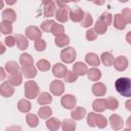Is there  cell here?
I'll list each match as a JSON object with an SVG mask.
<instances>
[{
	"instance_id": "6da1fadb",
	"label": "cell",
	"mask_w": 131,
	"mask_h": 131,
	"mask_svg": "<svg viewBox=\"0 0 131 131\" xmlns=\"http://www.w3.org/2000/svg\"><path fill=\"white\" fill-rule=\"evenodd\" d=\"M115 88L117 92L124 97H131V79L122 77L116 80Z\"/></svg>"
},
{
	"instance_id": "7a4b0ae2",
	"label": "cell",
	"mask_w": 131,
	"mask_h": 131,
	"mask_svg": "<svg viewBox=\"0 0 131 131\" xmlns=\"http://www.w3.org/2000/svg\"><path fill=\"white\" fill-rule=\"evenodd\" d=\"M24 89H25V97L28 99L37 98V96L40 93V88H39L38 84L33 80H29V81L25 82Z\"/></svg>"
},
{
	"instance_id": "3957f363",
	"label": "cell",
	"mask_w": 131,
	"mask_h": 131,
	"mask_svg": "<svg viewBox=\"0 0 131 131\" xmlns=\"http://www.w3.org/2000/svg\"><path fill=\"white\" fill-rule=\"evenodd\" d=\"M77 57V52L73 47H64L60 51V59L64 63H73Z\"/></svg>"
},
{
	"instance_id": "277c9868",
	"label": "cell",
	"mask_w": 131,
	"mask_h": 131,
	"mask_svg": "<svg viewBox=\"0 0 131 131\" xmlns=\"http://www.w3.org/2000/svg\"><path fill=\"white\" fill-rule=\"evenodd\" d=\"M49 91L52 95L60 96L64 92V84L60 80H53L49 85Z\"/></svg>"
},
{
	"instance_id": "5b68a950",
	"label": "cell",
	"mask_w": 131,
	"mask_h": 131,
	"mask_svg": "<svg viewBox=\"0 0 131 131\" xmlns=\"http://www.w3.org/2000/svg\"><path fill=\"white\" fill-rule=\"evenodd\" d=\"M25 34H26V37L28 39L33 40V41H36L37 39L42 38L41 29H39L36 26H29V27H27L26 31H25Z\"/></svg>"
},
{
	"instance_id": "8992f818",
	"label": "cell",
	"mask_w": 131,
	"mask_h": 131,
	"mask_svg": "<svg viewBox=\"0 0 131 131\" xmlns=\"http://www.w3.org/2000/svg\"><path fill=\"white\" fill-rule=\"evenodd\" d=\"M70 9H71V7H69L68 5L62 6V7H58V8L56 9V11H55V14H54L56 20H57L58 23H61V24L68 21Z\"/></svg>"
},
{
	"instance_id": "52a82bcc",
	"label": "cell",
	"mask_w": 131,
	"mask_h": 131,
	"mask_svg": "<svg viewBox=\"0 0 131 131\" xmlns=\"http://www.w3.org/2000/svg\"><path fill=\"white\" fill-rule=\"evenodd\" d=\"M60 104L66 110H73L77 104V99L73 94H66L60 98Z\"/></svg>"
},
{
	"instance_id": "ba28073f",
	"label": "cell",
	"mask_w": 131,
	"mask_h": 131,
	"mask_svg": "<svg viewBox=\"0 0 131 131\" xmlns=\"http://www.w3.org/2000/svg\"><path fill=\"white\" fill-rule=\"evenodd\" d=\"M113 66L114 68L118 71V72H123L125 70H127L128 66H129V61H128V58L124 55H119L118 57H116L114 59V62H113Z\"/></svg>"
},
{
	"instance_id": "9c48e42d",
	"label": "cell",
	"mask_w": 131,
	"mask_h": 131,
	"mask_svg": "<svg viewBox=\"0 0 131 131\" xmlns=\"http://www.w3.org/2000/svg\"><path fill=\"white\" fill-rule=\"evenodd\" d=\"M108 123H110L111 127L114 130H121L124 127V124H125L124 121H123V119L121 118V116H119L117 114L111 115V117L108 119Z\"/></svg>"
},
{
	"instance_id": "30bf717a",
	"label": "cell",
	"mask_w": 131,
	"mask_h": 131,
	"mask_svg": "<svg viewBox=\"0 0 131 131\" xmlns=\"http://www.w3.org/2000/svg\"><path fill=\"white\" fill-rule=\"evenodd\" d=\"M84 11L82 8L80 7H74L72 9H70L69 12V18L74 21V23H80L82 20V18L84 17Z\"/></svg>"
},
{
	"instance_id": "8fae6325",
	"label": "cell",
	"mask_w": 131,
	"mask_h": 131,
	"mask_svg": "<svg viewBox=\"0 0 131 131\" xmlns=\"http://www.w3.org/2000/svg\"><path fill=\"white\" fill-rule=\"evenodd\" d=\"M13 93H14V86H12L8 81L2 82V84L0 85V95L8 98L12 96Z\"/></svg>"
},
{
	"instance_id": "7c38bea8",
	"label": "cell",
	"mask_w": 131,
	"mask_h": 131,
	"mask_svg": "<svg viewBox=\"0 0 131 131\" xmlns=\"http://www.w3.org/2000/svg\"><path fill=\"white\" fill-rule=\"evenodd\" d=\"M67 72H68L67 66H64L61 62H56L52 67V74L56 78H63L64 75L67 74Z\"/></svg>"
},
{
	"instance_id": "4fadbf2b",
	"label": "cell",
	"mask_w": 131,
	"mask_h": 131,
	"mask_svg": "<svg viewBox=\"0 0 131 131\" xmlns=\"http://www.w3.org/2000/svg\"><path fill=\"white\" fill-rule=\"evenodd\" d=\"M91 91L93 95L97 97H101V96H104L106 93V86L101 82H95L91 87Z\"/></svg>"
},
{
	"instance_id": "5bb4252c",
	"label": "cell",
	"mask_w": 131,
	"mask_h": 131,
	"mask_svg": "<svg viewBox=\"0 0 131 131\" xmlns=\"http://www.w3.org/2000/svg\"><path fill=\"white\" fill-rule=\"evenodd\" d=\"M88 68L86 66V63L82 62V61H77L74 63L73 66V72L78 76V77H83L87 74Z\"/></svg>"
},
{
	"instance_id": "9a60e30c",
	"label": "cell",
	"mask_w": 131,
	"mask_h": 131,
	"mask_svg": "<svg viewBox=\"0 0 131 131\" xmlns=\"http://www.w3.org/2000/svg\"><path fill=\"white\" fill-rule=\"evenodd\" d=\"M20 71H21L23 76H25L28 79L35 78L36 75H37V68L34 64H32V66H23Z\"/></svg>"
},
{
	"instance_id": "2e32d148",
	"label": "cell",
	"mask_w": 131,
	"mask_h": 131,
	"mask_svg": "<svg viewBox=\"0 0 131 131\" xmlns=\"http://www.w3.org/2000/svg\"><path fill=\"white\" fill-rule=\"evenodd\" d=\"M85 61L87 64L92 67H98L100 64V58L99 56L94 52H89L85 55Z\"/></svg>"
},
{
	"instance_id": "e0dca14e",
	"label": "cell",
	"mask_w": 131,
	"mask_h": 131,
	"mask_svg": "<svg viewBox=\"0 0 131 131\" xmlns=\"http://www.w3.org/2000/svg\"><path fill=\"white\" fill-rule=\"evenodd\" d=\"M86 116V110L82 106H77L76 108H73L71 112V117L75 121H81Z\"/></svg>"
},
{
	"instance_id": "ac0fdd59",
	"label": "cell",
	"mask_w": 131,
	"mask_h": 131,
	"mask_svg": "<svg viewBox=\"0 0 131 131\" xmlns=\"http://www.w3.org/2000/svg\"><path fill=\"white\" fill-rule=\"evenodd\" d=\"M113 26H114L115 29L120 30V31H122V30H124V29L126 28L127 24H126L125 20L123 19L121 13H116V14L113 16Z\"/></svg>"
},
{
	"instance_id": "d6986e66",
	"label": "cell",
	"mask_w": 131,
	"mask_h": 131,
	"mask_svg": "<svg viewBox=\"0 0 131 131\" xmlns=\"http://www.w3.org/2000/svg\"><path fill=\"white\" fill-rule=\"evenodd\" d=\"M54 43H55V45H56L57 47L63 48V47H67V46L70 44V38H69V36L66 35V34H60V35L55 36Z\"/></svg>"
},
{
	"instance_id": "ffe728a7",
	"label": "cell",
	"mask_w": 131,
	"mask_h": 131,
	"mask_svg": "<svg viewBox=\"0 0 131 131\" xmlns=\"http://www.w3.org/2000/svg\"><path fill=\"white\" fill-rule=\"evenodd\" d=\"M15 41H16V45H17V48L19 50H26L29 46V40L28 38L25 36V35H21V34H16L15 35Z\"/></svg>"
},
{
	"instance_id": "44dd1931",
	"label": "cell",
	"mask_w": 131,
	"mask_h": 131,
	"mask_svg": "<svg viewBox=\"0 0 131 131\" xmlns=\"http://www.w3.org/2000/svg\"><path fill=\"white\" fill-rule=\"evenodd\" d=\"M86 75H87V77H88V79L90 81L97 82L101 78V71L99 69H97L96 67H93V68H91V69H89L87 71V74Z\"/></svg>"
},
{
	"instance_id": "7402d4cb",
	"label": "cell",
	"mask_w": 131,
	"mask_h": 131,
	"mask_svg": "<svg viewBox=\"0 0 131 131\" xmlns=\"http://www.w3.org/2000/svg\"><path fill=\"white\" fill-rule=\"evenodd\" d=\"M37 102L40 105H48L52 102V96L48 92H41L37 96Z\"/></svg>"
},
{
	"instance_id": "603a6c76",
	"label": "cell",
	"mask_w": 131,
	"mask_h": 131,
	"mask_svg": "<svg viewBox=\"0 0 131 131\" xmlns=\"http://www.w3.org/2000/svg\"><path fill=\"white\" fill-rule=\"evenodd\" d=\"M1 16L3 18V20H6V21H9V23H14L16 20V13L13 9L11 8H6L2 11L1 13Z\"/></svg>"
},
{
	"instance_id": "cb8c5ba5",
	"label": "cell",
	"mask_w": 131,
	"mask_h": 131,
	"mask_svg": "<svg viewBox=\"0 0 131 131\" xmlns=\"http://www.w3.org/2000/svg\"><path fill=\"white\" fill-rule=\"evenodd\" d=\"M12 86H19L23 83V74L19 72L13 73V74H9L8 76V80H7Z\"/></svg>"
},
{
	"instance_id": "d4e9b609",
	"label": "cell",
	"mask_w": 131,
	"mask_h": 131,
	"mask_svg": "<svg viewBox=\"0 0 131 131\" xmlns=\"http://www.w3.org/2000/svg\"><path fill=\"white\" fill-rule=\"evenodd\" d=\"M45 125H46V128L48 130H50V131H56V130H58L60 128L61 122L57 118L52 117V118H48V120L46 121Z\"/></svg>"
},
{
	"instance_id": "484cf974",
	"label": "cell",
	"mask_w": 131,
	"mask_h": 131,
	"mask_svg": "<svg viewBox=\"0 0 131 131\" xmlns=\"http://www.w3.org/2000/svg\"><path fill=\"white\" fill-rule=\"evenodd\" d=\"M99 58H100V61H101L105 67H112V66H113V62H114V59H115L114 55H113L111 52H108V51L102 52L101 55L99 56Z\"/></svg>"
},
{
	"instance_id": "4316f807",
	"label": "cell",
	"mask_w": 131,
	"mask_h": 131,
	"mask_svg": "<svg viewBox=\"0 0 131 131\" xmlns=\"http://www.w3.org/2000/svg\"><path fill=\"white\" fill-rule=\"evenodd\" d=\"M104 103H105V108H107L110 111H116L119 107V101L114 96L106 97L104 99Z\"/></svg>"
},
{
	"instance_id": "83f0119b",
	"label": "cell",
	"mask_w": 131,
	"mask_h": 131,
	"mask_svg": "<svg viewBox=\"0 0 131 131\" xmlns=\"http://www.w3.org/2000/svg\"><path fill=\"white\" fill-rule=\"evenodd\" d=\"M32 108V103L30 102V100L28 99H20L18 100L17 102V110L20 112V113H24V114H27L31 111Z\"/></svg>"
},
{
	"instance_id": "f1b7e54d",
	"label": "cell",
	"mask_w": 131,
	"mask_h": 131,
	"mask_svg": "<svg viewBox=\"0 0 131 131\" xmlns=\"http://www.w3.org/2000/svg\"><path fill=\"white\" fill-rule=\"evenodd\" d=\"M55 11H56V8H55V4L54 2H50L48 4H45L44 5V10H43V15L45 17H52L54 14H55Z\"/></svg>"
},
{
	"instance_id": "f546056e",
	"label": "cell",
	"mask_w": 131,
	"mask_h": 131,
	"mask_svg": "<svg viewBox=\"0 0 131 131\" xmlns=\"http://www.w3.org/2000/svg\"><path fill=\"white\" fill-rule=\"evenodd\" d=\"M38 117L43 119V120H46L48 118L51 117L52 115V110L50 106H47V105H42L39 110H38V113H37Z\"/></svg>"
},
{
	"instance_id": "4dcf8cb0",
	"label": "cell",
	"mask_w": 131,
	"mask_h": 131,
	"mask_svg": "<svg viewBox=\"0 0 131 131\" xmlns=\"http://www.w3.org/2000/svg\"><path fill=\"white\" fill-rule=\"evenodd\" d=\"M92 108L94 112L96 113H103L106 108H105V103H104V99L102 98H97L95 100H93L92 102Z\"/></svg>"
},
{
	"instance_id": "1f68e13d",
	"label": "cell",
	"mask_w": 131,
	"mask_h": 131,
	"mask_svg": "<svg viewBox=\"0 0 131 131\" xmlns=\"http://www.w3.org/2000/svg\"><path fill=\"white\" fill-rule=\"evenodd\" d=\"M26 122H27L28 126H30L31 128H36L38 126V124H39V118L35 114L27 113V115H26Z\"/></svg>"
},
{
	"instance_id": "d6a6232c",
	"label": "cell",
	"mask_w": 131,
	"mask_h": 131,
	"mask_svg": "<svg viewBox=\"0 0 131 131\" xmlns=\"http://www.w3.org/2000/svg\"><path fill=\"white\" fill-rule=\"evenodd\" d=\"M94 31L97 33V35H103L107 31V26L98 17L94 25Z\"/></svg>"
},
{
	"instance_id": "836d02e7",
	"label": "cell",
	"mask_w": 131,
	"mask_h": 131,
	"mask_svg": "<svg viewBox=\"0 0 131 131\" xmlns=\"http://www.w3.org/2000/svg\"><path fill=\"white\" fill-rule=\"evenodd\" d=\"M63 131H74L76 129V123L73 119H64L60 125Z\"/></svg>"
},
{
	"instance_id": "e575fe53",
	"label": "cell",
	"mask_w": 131,
	"mask_h": 131,
	"mask_svg": "<svg viewBox=\"0 0 131 131\" xmlns=\"http://www.w3.org/2000/svg\"><path fill=\"white\" fill-rule=\"evenodd\" d=\"M4 69L8 74H13V73H16L19 71V66L14 60H8V61H6Z\"/></svg>"
},
{
	"instance_id": "d590c367",
	"label": "cell",
	"mask_w": 131,
	"mask_h": 131,
	"mask_svg": "<svg viewBox=\"0 0 131 131\" xmlns=\"http://www.w3.org/2000/svg\"><path fill=\"white\" fill-rule=\"evenodd\" d=\"M0 33L3 35H10L12 33V25L9 21L2 20L0 21Z\"/></svg>"
},
{
	"instance_id": "8d00e7d4",
	"label": "cell",
	"mask_w": 131,
	"mask_h": 131,
	"mask_svg": "<svg viewBox=\"0 0 131 131\" xmlns=\"http://www.w3.org/2000/svg\"><path fill=\"white\" fill-rule=\"evenodd\" d=\"M107 124H108L107 119L103 115L95 114V126L96 127H98L99 129H103L107 126Z\"/></svg>"
},
{
	"instance_id": "74e56055",
	"label": "cell",
	"mask_w": 131,
	"mask_h": 131,
	"mask_svg": "<svg viewBox=\"0 0 131 131\" xmlns=\"http://www.w3.org/2000/svg\"><path fill=\"white\" fill-rule=\"evenodd\" d=\"M19 63L21 66H32L34 64V59L29 53H21L19 56Z\"/></svg>"
},
{
	"instance_id": "f35d334b",
	"label": "cell",
	"mask_w": 131,
	"mask_h": 131,
	"mask_svg": "<svg viewBox=\"0 0 131 131\" xmlns=\"http://www.w3.org/2000/svg\"><path fill=\"white\" fill-rule=\"evenodd\" d=\"M81 27L82 28H90L93 25V17L89 12H85L84 13V17L82 18V20L80 21Z\"/></svg>"
},
{
	"instance_id": "ab89813d",
	"label": "cell",
	"mask_w": 131,
	"mask_h": 131,
	"mask_svg": "<svg viewBox=\"0 0 131 131\" xmlns=\"http://www.w3.org/2000/svg\"><path fill=\"white\" fill-rule=\"evenodd\" d=\"M50 33L54 36H57V35H60V34H63L64 33V28L62 25L60 24H57L54 21V24L51 26L50 28Z\"/></svg>"
},
{
	"instance_id": "60d3db41",
	"label": "cell",
	"mask_w": 131,
	"mask_h": 131,
	"mask_svg": "<svg viewBox=\"0 0 131 131\" xmlns=\"http://www.w3.org/2000/svg\"><path fill=\"white\" fill-rule=\"evenodd\" d=\"M36 66H37V69L39 71H41V72H47L51 68L50 62L48 60H46V59H39L37 61V64Z\"/></svg>"
},
{
	"instance_id": "b9f144b4",
	"label": "cell",
	"mask_w": 131,
	"mask_h": 131,
	"mask_svg": "<svg viewBox=\"0 0 131 131\" xmlns=\"http://www.w3.org/2000/svg\"><path fill=\"white\" fill-rule=\"evenodd\" d=\"M34 47H35V49H36L37 51H39V52L44 51V50L46 49V42H45V40H43L42 38L37 39V40L35 41V43H34Z\"/></svg>"
},
{
	"instance_id": "7bdbcfd3",
	"label": "cell",
	"mask_w": 131,
	"mask_h": 131,
	"mask_svg": "<svg viewBox=\"0 0 131 131\" xmlns=\"http://www.w3.org/2000/svg\"><path fill=\"white\" fill-rule=\"evenodd\" d=\"M63 79H64V82H66V83H74V82L77 81L78 76H77L73 71H69V70H68V72H67V74L64 75Z\"/></svg>"
},
{
	"instance_id": "ee69618b",
	"label": "cell",
	"mask_w": 131,
	"mask_h": 131,
	"mask_svg": "<svg viewBox=\"0 0 131 131\" xmlns=\"http://www.w3.org/2000/svg\"><path fill=\"white\" fill-rule=\"evenodd\" d=\"M99 18L108 27L111 24H112V21H113V15L110 13V12H107V11H104V12H102L101 14H100V16H99Z\"/></svg>"
},
{
	"instance_id": "f6af8a7d",
	"label": "cell",
	"mask_w": 131,
	"mask_h": 131,
	"mask_svg": "<svg viewBox=\"0 0 131 131\" xmlns=\"http://www.w3.org/2000/svg\"><path fill=\"white\" fill-rule=\"evenodd\" d=\"M54 24V20L51 19V18H48V19H45L41 23V31H44V32H50V28L51 26Z\"/></svg>"
},
{
	"instance_id": "bcb514c9",
	"label": "cell",
	"mask_w": 131,
	"mask_h": 131,
	"mask_svg": "<svg viewBox=\"0 0 131 131\" xmlns=\"http://www.w3.org/2000/svg\"><path fill=\"white\" fill-rule=\"evenodd\" d=\"M123 19L125 20L126 24H130L131 23V9L130 8H124L122 10V13H121Z\"/></svg>"
},
{
	"instance_id": "7dc6e473",
	"label": "cell",
	"mask_w": 131,
	"mask_h": 131,
	"mask_svg": "<svg viewBox=\"0 0 131 131\" xmlns=\"http://www.w3.org/2000/svg\"><path fill=\"white\" fill-rule=\"evenodd\" d=\"M86 39L88 41H94L96 38H97V33L94 31V29H91V28H88V30L86 31Z\"/></svg>"
},
{
	"instance_id": "c3c4849f",
	"label": "cell",
	"mask_w": 131,
	"mask_h": 131,
	"mask_svg": "<svg viewBox=\"0 0 131 131\" xmlns=\"http://www.w3.org/2000/svg\"><path fill=\"white\" fill-rule=\"evenodd\" d=\"M4 44H5L7 47H13V46L16 44L15 37H13V36H11V35L6 36L5 39H4Z\"/></svg>"
},
{
	"instance_id": "681fc988",
	"label": "cell",
	"mask_w": 131,
	"mask_h": 131,
	"mask_svg": "<svg viewBox=\"0 0 131 131\" xmlns=\"http://www.w3.org/2000/svg\"><path fill=\"white\" fill-rule=\"evenodd\" d=\"M87 125L89 127H96L95 126V113L91 112L87 115Z\"/></svg>"
},
{
	"instance_id": "f907efd6",
	"label": "cell",
	"mask_w": 131,
	"mask_h": 131,
	"mask_svg": "<svg viewBox=\"0 0 131 131\" xmlns=\"http://www.w3.org/2000/svg\"><path fill=\"white\" fill-rule=\"evenodd\" d=\"M53 2L58 7H62V6H66L69 2H71V0H53Z\"/></svg>"
},
{
	"instance_id": "816d5d0a",
	"label": "cell",
	"mask_w": 131,
	"mask_h": 131,
	"mask_svg": "<svg viewBox=\"0 0 131 131\" xmlns=\"http://www.w3.org/2000/svg\"><path fill=\"white\" fill-rule=\"evenodd\" d=\"M5 78H6V71L5 69L0 67V81H3Z\"/></svg>"
},
{
	"instance_id": "f5cc1de1",
	"label": "cell",
	"mask_w": 131,
	"mask_h": 131,
	"mask_svg": "<svg viewBox=\"0 0 131 131\" xmlns=\"http://www.w3.org/2000/svg\"><path fill=\"white\" fill-rule=\"evenodd\" d=\"M92 2L95 4V5H98V6H101L105 3V0H92Z\"/></svg>"
},
{
	"instance_id": "db71d44e",
	"label": "cell",
	"mask_w": 131,
	"mask_h": 131,
	"mask_svg": "<svg viewBox=\"0 0 131 131\" xmlns=\"http://www.w3.org/2000/svg\"><path fill=\"white\" fill-rule=\"evenodd\" d=\"M5 51H6V47H5V45H4V44H2V43L0 42V55H1V54H3Z\"/></svg>"
},
{
	"instance_id": "11a10c76",
	"label": "cell",
	"mask_w": 131,
	"mask_h": 131,
	"mask_svg": "<svg viewBox=\"0 0 131 131\" xmlns=\"http://www.w3.org/2000/svg\"><path fill=\"white\" fill-rule=\"evenodd\" d=\"M125 105H126V108H127L128 111H131V100H130V99H128V100L126 101Z\"/></svg>"
},
{
	"instance_id": "9f6ffc18",
	"label": "cell",
	"mask_w": 131,
	"mask_h": 131,
	"mask_svg": "<svg viewBox=\"0 0 131 131\" xmlns=\"http://www.w3.org/2000/svg\"><path fill=\"white\" fill-rule=\"evenodd\" d=\"M16 1H17V0H5L6 4H8V5H13V4L16 3Z\"/></svg>"
},
{
	"instance_id": "6f0895ef",
	"label": "cell",
	"mask_w": 131,
	"mask_h": 131,
	"mask_svg": "<svg viewBox=\"0 0 131 131\" xmlns=\"http://www.w3.org/2000/svg\"><path fill=\"white\" fill-rule=\"evenodd\" d=\"M130 34H131V32H128V33H127V42H128L129 44H131V40H130Z\"/></svg>"
},
{
	"instance_id": "680465c9",
	"label": "cell",
	"mask_w": 131,
	"mask_h": 131,
	"mask_svg": "<svg viewBox=\"0 0 131 131\" xmlns=\"http://www.w3.org/2000/svg\"><path fill=\"white\" fill-rule=\"evenodd\" d=\"M53 0H41V2L45 5V4H48V3H50V2H52Z\"/></svg>"
},
{
	"instance_id": "91938a15",
	"label": "cell",
	"mask_w": 131,
	"mask_h": 131,
	"mask_svg": "<svg viewBox=\"0 0 131 131\" xmlns=\"http://www.w3.org/2000/svg\"><path fill=\"white\" fill-rule=\"evenodd\" d=\"M4 7V1L3 0H0V10Z\"/></svg>"
},
{
	"instance_id": "94428289",
	"label": "cell",
	"mask_w": 131,
	"mask_h": 131,
	"mask_svg": "<svg viewBox=\"0 0 131 131\" xmlns=\"http://www.w3.org/2000/svg\"><path fill=\"white\" fill-rule=\"evenodd\" d=\"M119 2H121V3H126V2H128L129 0H118Z\"/></svg>"
},
{
	"instance_id": "6125c7cd",
	"label": "cell",
	"mask_w": 131,
	"mask_h": 131,
	"mask_svg": "<svg viewBox=\"0 0 131 131\" xmlns=\"http://www.w3.org/2000/svg\"><path fill=\"white\" fill-rule=\"evenodd\" d=\"M127 125H128V127H130V118H128V121H127Z\"/></svg>"
},
{
	"instance_id": "be15d7a7",
	"label": "cell",
	"mask_w": 131,
	"mask_h": 131,
	"mask_svg": "<svg viewBox=\"0 0 131 131\" xmlns=\"http://www.w3.org/2000/svg\"><path fill=\"white\" fill-rule=\"evenodd\" d=\"M71 1H72V2H79L80 0H71Z\"/></svg>"
},
{
	"instance_id": "e7e4bbea",
	"label": "cell",
	"mask_w": 131,
	"mask_h": 131,
	"mask_svg": "<svg viewBox=\"0 0 131 131\" xmlns=\"http://www.w3.org/2000/svg\"><path fill=\"white\" fill-rule=\"evenodd\" d=\"M87 1H92V0H87Z\"/></svg>"
}]
</instances>
